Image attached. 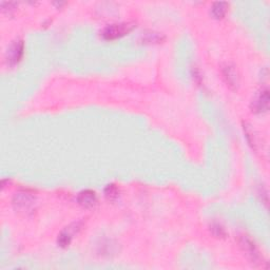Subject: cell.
<instances>
[{
    "label": "cell",
    "mask_w": 270,
    "mask_h": 270,
    "mask_svg": "<svg viewBox=\"0 0 270 270\" xmlns=\"http://www.w3.org/2000/svg\"><path fill=\"white\" fill-rule=\"evenodd\" d=\"M135 28V24L132 22H121L108 26L102 31V37L106 40H115L125 35L129 34Z\"/></svg>",
    "instance_id": "cell-1"
},
{
    "label": "cell",
    "mask_w": 270,
    "mask_h": 270,
    "mask_svg": "<svg viewBox=\"0 0 270 270\" xmlns=\"http://www.w3.org/2000/svg\"><path fill=\"white\" fill-rule=\"evenodd\" d=\"M35 196L28 192L16 193L13 199V205L15 209L19 212L29 213L32 212L35 206Z\"/></svg>",
    "instance_id": "cell-2"
},
{
    "label": "cell",
    "mask_w": 270,
    "mask_h": 270,
    "mask_svg": "<svg viewBox=\"0 0 270 270\" xmlns=\"http://www.w3.org/2000/svg\"><path fill=\"white\" fill-rule=\"evenodd\" d=\"M24 52V44L20 39H17L12 42V45L8 49L7 60L11 66L17 65L21 60Z\"/></svg>",
    "instance_id": "cell-3"
},
{
    "label": "cell",
    "mask_w": 270,
    "mask_h": 270,
    "mask_svg": "<svg viewBox=\"0 0 270 270\" xmlns=\"http://www.w3.org/2000/svg\"><path fill=\"white\" fill-rule=\"evenodd\" d=\"M241 248L244 251V253L251 261V263H259L261 256L259 254V251L255 247L254 243L250 240L247 236H242L240 240Z\"/></svg>",
    "instance_id": "cell-4"
},
{
    "label": "cell",
    "mask_w": 270,
    "mask_h": 270,
    "mask_svg": "<svg viewBox=\"0 0 270 270\" xmlns=\"http://www.w3.org/2000/svg\"><path fill=\"white\" fill-rule=\"evenodd\" d=\"M78 204L84 208H93L97 202V196L93 190H83L82 192H79L77 196Z\"/></svg>",
    "instance_id": "cell-5"
},
{
    "label": "cell",
    "mask_w": 270,
    "mask_h": 270,
    "mask_svg": "<svg viewBox=\"0 0 270 270\" xmlns=\"http://www.w3.org/2000/svg\"><path fill=\"white\" fill-rule=\"evenodd\" d=\"M223 75L227 84H228L231 88H236L238 84H240V77H238L237 70L233 65L227 64L225 67H223Z\"/></svg>",
    "instance_id": "cell-6"
},
{
    "label": "cell",
    "mask_w": 270,
    "mask_h": 270,
    "mask_svg": "<svg viewBox=\"0 0 270 270\" xmlns=\"http://www.w3.org/2000/svg\"><path fill=\"white\" fill-rule=\"evenodd\" d=\"M269 108V92L268 90H264L257 95V97L253 102V109L254 112L261 113L266 112Z\"/></svg>",
    "instance_id": "cell-7"
},
{
    "label": "cell",
    "mask_w": 270,
    "mask_h": 270,
    "mask_svg": "<svg viewBox=\"0 0 270 270\" xmlns=\"http://www.w3.org/2000/svg\"><path fill=\"white\" fill-rule=\"evenodd\" d=\"M228 7L229 5L227 2H214L211 8V14L216 19H222L225 17L227 11H228Z\"/></svg>",
    "instance_id": "cell-8"
},
{
    "label": "cell",
    "mask_w": 270,
    "mask_h": 270,
    "mask_svg": "<svg viewBox=\"0 0 270 270\" xmlns=\"http://www.w3.org/2000/svg\"><path fill=\"white\" fill-rule=\"evenodd\" d=\"M119 195V189L116 187L114 184H110L105 189V196L107 198L108 201H115L118 199Z\"/></svg>",
    "instance_id": "cell-9"
},
{
    "label": "cell",
    "mask_w": 270,
    "mask_h": 270,
    "mask_svg": "<svg viewBox=\"0 0 270 270\" xmlns=\"http://www.w3.org/2000/svg\"><path fill=\"white\" fill-rule=\"evenodd\" d=\"M72 241V235L69 230H64L60 233L57 238V243L60 247L66 248L69 246Z\"/></svg>",
    "instance_id": "cell-10"
},
{
    "label": "cell",
    "mask_w": 270,
    "mask_h": 270,
    "mask_svg": "<svg viewBox=\"0 0 270 270\" xmlns=\"http://www.w3.org/2000/svg\"><path fill=\"white\" fill-rule=\"evenodd\" d=\"M212 229L213 230H217V232H213V235L219 237V236H225V231H224V229L219 225H213L212 226Z\"/></svg>",
    "instance_id": "cell-11"
}]
</instances>
